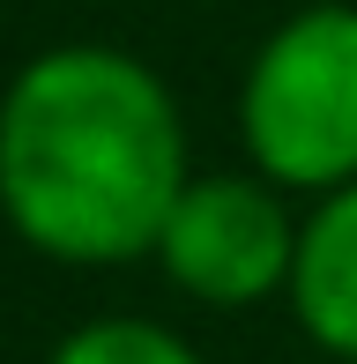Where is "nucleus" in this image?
<instances>
[{
    "instance_id": "5",
    "label": "nucleus",
    "mask_w": 357,
    "mask_h": 364,
    "mask_svg": "<svg viewBox=\"0 0 357 364\" xmlns=\"http://www.w3.org/2000/svg\"><path fill=\"white\" fill-rule=\"evenodd\" d=\"M53 364H201L186 335L156 320H134V312H105V320H82L75 335H60Z\"/></svg>"
},
{
    "instance_id": "4",
    "label": "nucleus",
    "mask_w": 357,
    "mask_h": 364,
    "mask_svg": "<svg viewBox=\"0 0 357 364\" xmlns=\"http://www.w3.org/2000/svg\"><path fill=\"white\" fill-rule=\"evenodd\" d=\"M283 297L328 357L357 364V186L320 193V208L298 230V268Z\"/></svg>"
},
{
    "instance_id": "2",
    "label": "nucleus",
    "mask_w": 357,
    "mask_h": 364,
    "mask_svg": "<svg viewBox=\"0 0 357 364\" xmlns=\"http://www.w3.org/2000/svg\"><path fill=\"white\" fill-rule=\"evenodd\" d=\"M238 134L268 186H357V8L320 0L261 38L238 90Z\"/></svg>"
},
{
    "instance_id": "1",
    "label": "nucleus",
    "mask_w": 357,
    "mask_h": 364,
    "mask_svg": "<svg viewBox=\"0 0 357 364\" xmlns=\"http://www.w3.org/2000/svg\"><path fill=\"white\" fill-rule=\"evenodd\" d=\"M186 178L178 97L119 45H53L0 90V216L30 253L68 268L156 253Z\"/></svg>"
},
{
    "instance_id": "3",
    "label": "nucleus",
    "mask_w": 357,
    "mask_h": 364,
    "mask_svg": "<svg viewBox=\"0 0 357 364\" xmlns=\"http://www.w3.org/2000/svg\"><path fill=\"white\" fill-rule=\"evenodd\" d=\"M298 230L305 223H290L283 186H268L261 171H208V178H186L164 238H156V260L186 297L246 312L290 290Z\"/></svg>"
}]
</instances>
